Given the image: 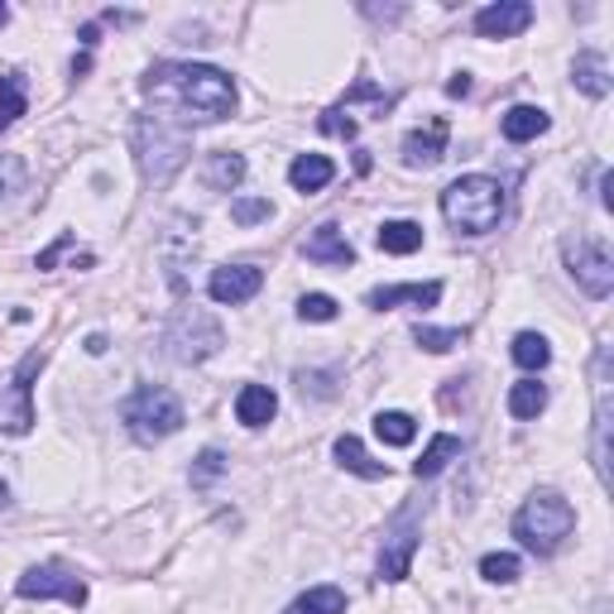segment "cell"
<instances>
[{
    "label": "cell",
    "instance_id": "35",
    "mask_svg": "<svg viewBox=\"0 0 614 614\" xmlns=\"http://www.w3.org/2000/svg\"><path fill=\"white\" fill-rule=\"evenodd\" d=\"M24 188V159L20 154H0V197Z\"/></svg>",
    "mask_w": 614,
    "mask_h": 614
},
{
    "label": "cell",
    "instance_id": "5",
    "mask_svg": "<svg viewBox=\"0 0 614 614\" xmlns=\"http://www.w3.org/2000/svg\"><path fill=\"white\" fill-rule=\"evenodd\" d=\"M221 346H226V331L207 307H178V313L164 321V350H168V360H178V365H202L217 356Z\"/></svg>",
    "mask_w": 614,
    "mask_h": 614
},
{
    "label": "cell",
    "instance_id": "22",
    "mask_svg": "<svg viewBox=\"0 0 614 614\" xmlns=\"http://www.w3.org/2000/svg\"><path fill=\"white\" fill-rule=\"evenodd\" d=\"M456 456H460V437H452V433H437V437H433V447H427V452L418 456V466H413V475H418V481H433V475L447 471V460H456Z\"/></svg>",
    "mask_w": 614,
    "mask_h": 614
},
{
    "label": "cell",
    "instance_id": "11",
    "mask_svg": "<svg viewBox=\"0 0 614 614\" xmlns=\"http://www.w3.org/2000/svg\"><path fill=\"white\" fill-rule=\"evenodd\" d=\"M413 509H404L394 518L389 537H384V552H379V581H404L408 566H413V552H418V524H413Z\"/></svg>",
    "mask_w": 614,
    "mask_h": 614
},
{
    "label": "cell",
    "instance_id": "30",
    "mask_svg": "<svg viewBox=\"0 0 614 614\" xmlns=\"http://www.w3.org/2000/svg\"><path fill=\"white\" fill-rule=\"evenodd\" d=\"M481 576L495 581V586H509V581H518V557L514 552H489L481 562Z\"/></svg>",
    "mask_w": 614,
    "mask_h": 614
},
{
    "label": "cell",
    "instance_id": "4",
    "mask_svg": "<svg viewBox=\"0 0 614 614\" xmlns=\"http://www.w3.org/2000/svg\"><path fill=\"white\" fill-rule=\"evenodd\" d=\"M572 528H576V509L562 495H552V489H537V495H528L524 509L514 514V537L528 552H537V557H552V552L572 537Z\"/></svg>",
    "mask_w": 614,
    "mask_h": 614
},
{
    "label": "cell",
    "instance_id": "34",
    "mask_svg": "<svg viewBox=\"0 0 614 614\" xmlns=\"http://www.w3.org/2000/svg\"><path fill=\"white\" fill-rule=\"evenodd\" d=\"M269 197H240V202H230V221L236 226H255V221H269Z\"/></svg>",
    "mask_w": 614,
    "mask_h": 614
},
{
    "label": "cell",
    "instance_id": "29",
    "mask_svg": "<svg viewBox=\"0 0 614 614\" xmlns=\"http://www.w3.org/2000/svg\"><path fill=\"white\" fill-rule=\"evenodd\" d=\"M514 360L524 365V370H547V360H552V346H547V336H537V331H518L514 336Z\"/></svg>",
    "mask_w": 614,
    "mask_h": 614
},
{
    "label": "cell",
    "instance_id": "19",
    "mask_svg": "<svg viewBox=\"0 0 614 614\" xmlns=\"http://www.w3.org/2000/svg\"><path fill=\"white\" fill-rule=\"evenodd\" d=\"M336 460H341V466L350 471V475H360V481H384V475H389V466H384V460H370V452L360 447V437H336Z\"/></svg>",
    "mask_w": 614,
    "mask_h": 614
},
{
    "label": "cell",
    "instance_id": "28",
    "mask_svg": "<svg viewBox=\"0 0 614 614\" xmlns=\"http://www.w3.org/2000/svg\"><path fill=\"white\" fill-rule=\"evenodd\" d=\"M543 408H547V384L518 379L514 389H509V413H514V418H537Z\"/></svg>",
    "mask_w": 614,
    "mask_h": 614
},
{
    "label": "cell",
    "instance_id": "16",
    "mask_svg": "<svg viewBox=\"0 0 614 614\" xmlns=\"http://www.w3.org/2000/svg\"><path fill=\"white\" fill-rule=\"evenodd\" d=\"M370 307H398V303H413V307H437L442 303V284H394V288H370Z\"/></svg>",
    "mask_w": 614,
    "mask_h": 614
},
{
    "label": "cell",
    "instance_id": "24",
    "mask_svg": "<svg viewBox=\"0 0 614 614\" xmlns=\"http://www.w3.org/2000/svg\"><path fill=\"white\" fill-rule=\"evenodd\" d=\"M24 106H29L24 77H20V72H0V130L14 126V120L24 116Z\"/></svg>",
    "mask_w": 614,
    "mask_h": 614
},
{
    "label": "cell",
    "instance_id": "40",
    "mask_svg": "<svg viewBox=\"0 0 614 614\" xmlns=\"http://www.w3.org/2000/svg\"><path fill=\"white\" fill-rule=\"evenodd\" d=\"M6 504H10V489H6V481H0V509H6Z\"/></svg>",
    "mask_w": 614,
    "mask_h": 614
},
{
    "label": "cell",
    "instance_id": "2",
    "mask_svg": "<svg viewBox=\"0 0 614 614\" xmlns=\"http://www.w3.org/2000/svg\"><path fill=\"white\" fill-rule=\"evenodd\" d=\"M442 217H447L452 230H460V236H489V230L504 221L499 178H485V174L456 178L452 188L442 192Z\"/></svg>",
    "mask_w": 614,
    "mask_h": 614
},
{
    "label": "cell",
    "instance_id": "8",
    "mask_svg": "<svg viewBox=\"0 0 614 614\" xmlns=\"http://www.w3.org/2000/svg\"><path fill=\"white\" fill-rule=\"evenodd\" d=\"M566 255V269H572V279L581 284V294L586 298H610L614 288V259H610V245L605 240H586V236H572L562 245Z\"/></svg>",
    "mask_w": 614,
    "mask_h": 614
},
{
    "label": "cell",
    "instance_id": "10",
    "mask_svg": "<svg viewBox=\"0 0 614 614\" xmlns=\"http://www.w3.org/2000/svg\"><path fill=\"white\" fill-rule=\"evenodd\" d=\"M591 460L601 485L610 489V350H595V442H591Z\"/></svg>",
    "mask_w": 614,
    "mask_h": 614
},
{
    "label": "cell",
    "instance_id": "32",
    "mask_svg": "<svg viewBox=\"0 0 614 614\" xmlns=\"http://www.w3.org/2000/svg\"><path fill=\"white\" fill-rule=\"evenodd\" d=\"M226 466H230L226 452H221V447H207L202 456H197V466H192V485H197V489H207V485L217 481V475H221Z\"/></svg>",
    "mask_w": 614,
    "mask_h": 614
},
{
    "label": "cell",
    "instance_id": "26",
    "mask_svg": "<svg viewBox=\"0 0 614 614\" xmlns=\"http://www.w3.org/2000/svg\"><path fill=\"white\" fill-rule=\"evenodd\" d=\"M284 614H346V595L336 586H313L307 595H298Z\"/></svg>",
    "mask_w": 614,
    "mask_h": 614
},
{
    "label": "cell",
    "instance_id": "39",
    "mask_svg": "<svg viewBox=\"0 0 614 614\" xmlns=\"http://www.w3.org/2000/svg\"><path fill=\"white\" fill-rule=\"evenodd\" d=\"M87 350H91V356H101V350H106V336H101V331L87 336Z\"/></svg>",
    "mask_w": 614,
    "mask_h": 614
},
{
    "label": "cell",
    "instance_id": "7",
    "mask_svg": "<svg viewBox=\"0 0 614 614\" xmlns=\"http://www.w3.org/2000/svg\"><path fill=\"white\" fill-rule=\"evenodd\" d=\"M43 370V350H29L6 384H0V433L24 437L34 427V375Z\"/></svg>",
    "mask_w": 614,
    "mask_h": 614
},
{
    "label": "cell",
    "instance_id": "41",
    "mask_svg": "<svg viewBox=\"0 0 614 614\" xmlns=\"http://www.w3.org/2000/svg\"><path fill=\"white\" fill-rule=\"evenodd\" d=\"M6 20H10V6H0V29H6Z\"/></svg>",
    "mask_w": 614,
    "mask_h": 614
},
{
    "label": "cell",
    "instance_id": "20",
    "mask_svg": "<svg viewBox=\"0 0 614 614\" xmlns=\"http://www.w3.org/2000/svg\"><path fill=\"white\" fill-rule=\"evenodd\" d=\"M499 130H504V140L528 145V140H537V135L547 130V111H543V106H514V111L499 120Z\"/></svg>",
    "mask_w": 614,
    "mask_h": 614
},
{
    "label": "cell",
    "instance_id": "33",
    "mask_svg": "<svg viewBox=\"0 0 614 614\" xmlns=\"http://www.w3.org/2000/svg\"><path fill=\"white\" fill-rule=\"evenodd\" d=\"M336 313H341V307H336L331 294H303L298 298V317L303 321H336Z\"/></svg>",
    "mask_w": 614,
    "mask_h": 614
},
{
    "label": "cell",
    "instance_id": "6",
    "mask_svg": "<svg viewBox=\"0 0 614 614\" xmlns=\"http://www.w3.org/2000/svg\"><path fill=\"white\" fill-rule=\"evenodd\" d=\"M120 418H126V427H130L135 442L154 447V442L174 437L178 427H182V404H178L174 389H164V384H145V389L130 394V404H126V413H120Z\"/></svg>",
    "mask_w": 614,
    "mask_h": 614
},
{
    "label": "cell",
    "instance_id": "18",
    "mask_svg": "<svg viewBox=\"0 0 614 614\" xmlns=\"http://www.w3.org/2000/svg\"><path fill=\"white\" fill-rule=\"evenodd\" d=\"M331 178H336V164L327 154H298L294 168H288V182H294L298 192H321Z\"/></svg>",
    "mask_w": 614,
    "mask_h": 614
},
{
    "label": "cell",
    "instance_id": "27",
    "mask_svg": "<svg viewBox=\"0 0 614 614\" xmlns=\"http://www.w3.org/2000/svg\"><path fill=\"white\" fill-rule=\"evenodd\" d=\"M240 178H245V159L240 154H211V164H207V188H217V192H230V188H240Z\"/></svg>",
    "mask_w": 614,
    "mask_h": 614
},
{
    "label": "cell",
    "instance_id": "14",
    "mask_svg": "<svg viewBox=\"0 0 614 614\" xmlns=\"http://www.w3.org/2000/svg\"><path fill=\"white\" fill-rule=\"evenodd\" d=\"M303 255L313 259V265H336V269L356 265V250H350V240L341 236V226H331V221H321L313 236L303 240Z\"/></svg>",
    "mask_w": 614,
    "mask_h": 614
},
{
    "label": "cell",
    "instance_id": "37",
    "mask_svg": "<svg viewBox=\"0 0 614 614\" xmlns=\"http://www.w3.org/2000/svg\"><path fill=\"white\" fill-rule=\"evenodd\" d=\"M336 375H327V370H313V375H307V370H298V389L303 394H313V398H331L336 394V384H331Z\"/></svg>",
    "mask_w": 614,
    "mask_h": 614
},
{
    "label": "cell",
    "instance_id": "36",
    "mask_svg": "<svg viewBox=\"0 0 614 614\" xmlns=\"http://www.w3.org/2000/svg\"><path fill=\"white\" fill-rule=\"evenodd\" d=\"M321 130L336 135V140H356V120L346 116V106H331V111L321 116Z\"/></svg>",
    "mask_w": 614,
    "mask_h": 614
},
{
    "label": "cell",
    "instance_id": "17",
    "mask_svg": "<svg viewBox=\"0 0 614 614\" xmlns=\"http://www.w3.org/2000/svg\"><path fill=\"white\" fill-rule=\"evenodd\" d=\"M274 413H279V398H274V389H265V384H245L236 394V418L245 427H265Z\"/></svg>",
    "mask_w": 614,
    "mask_h": 614
},
{
    "label": "cell",
    "instance_id": "15",
    "mask_svg": "<svg viewBox=\"0 0 614 614\" xmlns=\"http://www.w3.org/2000/svg\"><path fill=\"white\" fill-rule=\"evenodd\" d=\"M447 120H427V126L423 130H413L408 135V140H404V164L408 168H433L437 159H442V154H447Z\"/></svg>",
    "mask_w": 614,
    "mask_h": 614
},
{
    "label": "cell",
    "instance_id": "13",
    "mask_svg": "<svg viewBox=\"0 0 614 614\" xmlns=\"http://www.w3.org/2000/svg\"><path fill=\"white\" fill-rule=\"evenodd\" d=\"M533 24V6L528 0H499V6H485L475 14V34L481 39H514Z\"/></svg>",
    "mask_w": 614,
    "mask_h": 614
},
{
    "label": "cell",
    "instance_id": "31",
    "mask_svg": "<svg viewBox=\"0 0 614 614\" xmlns=\"http://www.w3.org/2000/svg\"><path fill=\"white\" fill-rule=\"evenodd\" d=\"M413 341H418L423 350H433V356H442V350H456L460 346V331H447V327H413Z\"/></svg>",
    "mask_w": 614,
    "mask_h": 614
},
{
    "label": "cell",
    "instance_id": "12",
    "mask_svg": "<svg viewBox=\"0 0 614 614\" xmlns=\"http://www.w3.org/2000/svg\"><path fill=\"white\" fill-rule=\"evenodd\" d=\"M259 288H265V269H255V265H221V269H211V279H207L211 303H230V307L250 303Z\"/></svg>",
    "mask_w": 614,
    "mask_h": 614
},
{
    "label": "cell",
    "instance_id": "38",
    "mask_svg": "<svg viewBox=\"0 0 614 614\" xmlns=\"http://www.w3.org/2000/svg\"><path fill=\"white\" fill-rule=\"evenodd\" d=\"M447 91H452V97H466V91H471V77H466V72H460V77H452V82H447Z\"/></svg>",
    "mask_w": 614,
    "mask_h": 614
},
{
    "label": "cell",
    "instance_id": "21",
    "mask_svg": "<svg viewBox=\"0 0 614 614\" xmlns=\"http://www.w3.org/2000/svg\"><path fill=\"white\" fill-rule=\"evenodd\" d=\"M572 77H576V87L586 91V97H605V91H610V63H605V53H576Z\"/></svg>",
    "mask_w": 614,
    "mask_h": 614
},
{
    "label": "cell",
    "instance_id": "3",
    "mask_svg": "<svg viewBox=\"0 0 614 614\" xmlns=\"http://www.w3.org/2000/svg\"><path fill=\"white\" fill-rule=\"evenodd\" d=\"M188 154H192L188 130L174 126L168 116H140L135 120V159H140L145 178L154 182V188H164V182L188 164Z\"/></svg>",
    "mask_w": 614,
    "mask_h": 614
},
{
    "label": "cell",
    "instance_id": "1",
    "mask_svg": "<svg viewBox=\"0 0 614 614\" xmlns=\"http://www.w3.org/2000/svg\"><path fill=\"white\" fill-rule=\"evenodd\" d=\"M145 97L174 106L188 120H226L236 111V82L207 63H159L145 77Z\"/></svg>",
    "mask_w": 614,
    "mask_h": 614
},
{
    "label": "cell",
    "instance_id": "25",
    "mask_svg": "<svg viewBox=\"0 0 614 614\" xmlns=\"http://www.w3.org/2000/svg\"><path fill=\"white\" fill-rule=\"evenodd\" d=\"M375 437L384 442V447H408V442L418 437V423H413L408 413H398V408L375 413Z\"/></svg>",
    "mask_w": 614,
    "mask_h": 614
},
{
    "label": "cell",
    "instance_id": "23",
    "mask_svg": "<svg viewBox=\"0 0 614 614\" xmlns=\"http://www.w3.org/2000/svg\"><path fill=\"white\" fill-rule=\"evenodd\" d=\"M379 250L384 255H413V250H423V226L418 221H384L379 226Z\"/></svg>",
    "mask_w": 614,
    "mask_h": 614
},
{
    "label": "cell",
    "instance_id": "9",
    "mask_svg": "<svg viewBox=\"0 0 614 614\" xmlns=\"http://www.w3.org/2000/svg\"><path fill=\"white\" fill-rule=\"evenodd\" d=\"M14 591H20L24 601H63V605H72V610H82V605H87V581L77 576V572H68L63 562L29 566Z\"/></svg>",
    "mask_w": 614,
    "mask_h": 614
}]
</instances>
